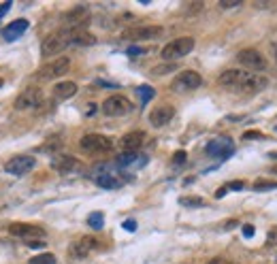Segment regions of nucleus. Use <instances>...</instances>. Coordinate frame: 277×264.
<instances>
[{"label": "nucleus", "mask_w": 277, "mask_h": 264, "mask_svg": "<svg viewBox=\"0 0 277 264\" xmlns=\"http://www.w3.org/2000/svg\"><path fill=\"white\" fill-rule=\"evenodd\" d=\"M130 111V100L122 94H113L103 103V113L109 115V117H120V115H126Z\"/></svg>", "instance_id": "nucleus-10"}, {"label": "nucleus", "mask_w": 277, "mask_h": 264, "mask_svg": "<svg viewBox=\"0 0 277 264\" xmlns=\"http://www.w3.org/2000/svg\"><path fill=\"white\" fill-rule=\"evenodd\" d=\"M145 162H148V158L145 156H139V154H122L120 158H117V164L120 166H143Z\"/></svg>", "instance_id": "nucleus-22"}, {"label": "nucleus", "mask_w": 277, "mask_h": 264, "mask_svg": "<svg viewBox=\"0 0 277 264\" xmlns=\"http://www.w3.org/2000/svg\"><path fill=\"white\" fill-rule=\"evenodd\" d=\"M192 49H194V38L182 36V38H175V41L166 43L165 47H162L160 55H162V60H166V62H175L179 58H185Z\"/></svg>", "instance_id": "nucleus-2"}, {"label": "nucleus", "mask_w": 277, "mask_h": 264, "mask_svg": "<svg viewBox=\"0 0 277 264\" xmlns=\"http://www.w3.org/2000/svg\"><path fill=\"white\" fill-rule=\"evenodd\" d=\"M205 264H237V262L228 260V258H211V260L205 262Z\"/></svg>", "instance_id": "nucleus-35"}, {"label": "nucleus", "mask_w": 277, "mask_h": 264, "mask_svg": "<svg viewBox=\"0 0 277 264\" xmlns=\"http://www.w3.org/2000/svg\"><path fill=\"white\" fill-rule=\"evenodd\" d=\"M243 234H245V237H252V234H254V226L245 224V226H243Z\"/></svg>", "instance_id": "nucleus-39"}, {"label": "nucleus", "mask_w": 277, "mask_h": 264, "mask_svg": "<svg viewBox=\"0 0 277 264\" xmlns=\"http://www.w3.org/2000/svg\"><path fill=\"white\" fill-rule=\"evenodd\" d=\"M45 243L43 241H28V247H35V249H38V247H43Z\"/></svg>", "instance_id": "nucleus-40"}, {"label": "nucleus", "mask_w": 277, "mask_h": 264, "mask_svg": "<svg viewBox=\"0 0 277 264\" xmlns=\"http://www.w3.org/2000/svg\"><path fill=\"white\" fill-rule=\"evenodd\" d=\"M275 62H277V45H275Z\"/></svg>", "instance_id": "nucleus-42"}, {"label": "nucleus", "mask_w": 277, "mask_h": 264, "mask_svg": "<svg viewBox=\"0 0 277 264\" xmlns=\"http://www.w3.org/2000/svg\"><path fill=\"white\" fill-rule=\"evenodd\" d=\"M137 94L141 96V100H143V103H149V100L156 96V89L149 88V86H139V88H137Z\"/></svg>", "instance_id": "nucleus-26"}, {"label": "nucleus", "mask_w": 277, "mask_h": 264, "mask_svg": "<svg viewBox=\"0 0 277 264\" xmlns=\"http://www.w3.org/2000/svg\"><path fill=\"white\" fill-rule=\"evenodd\" d=\"M173 117H175L173 106L171 105H162V106H156V109L149 113V123L154 128H162V126H166Z\"/></svg>", "instance_id": "nucleus-17"}, {"label": "nucleus", "mask_w": 277, "mask_h": 264, "mask_svg": "<svg viewBox=\"0 0 277 264\" xmlns=\"http://www.w3.org/2000/svg\"><path fill=\"white\" fill-rule=\"evenodd\" d=\"M69 70H71V60L66 58V55H62V58L49 62L47 66H43L35 75V79L37 81H52V79H58V77L66 75Z\"/></svg>", "instance_id": "nucleus-3"}, {"label": "nucleus", "mask_w": 277, "mask_h": 264, "mask_svg": "<svg viewBox=\"0 0 277 264\" xmlns=\"http://www.w3.org/2000/svg\"><path fill=\"white\" fill-rule=\"evenodd\" d=\"M239 4H241V0H222L220 7L222 9H233V7H239Z\"/></svg>", "instance_id": "nucleus-32"}, {"label": "nucleus", "mask_w": 277, "mask_h": 264, "mask_svg": "<svg viewBox=\"0 0 277 264\" xmlns=\"http://www.w3.org/2000/svg\"><path fill=\"white\" fill-rule=\"evenodd\" d=\"M0 86H2V79H0Z\"/></svg>", "instance_id": "nucleus-44"}, {"label": "nucleus", "mask_w": 277, "mask_h": 264, "mask_svg": "<svg viewBox=\"0 0 277 264\" xmlns=\"http://www.w3.org/2000/svg\"><path fill=\"white\" fill-rule=\"evenodd\" d=\"M179 205H185V207H203V205H205V200H203L201 196H182V198H179Z\"/></svg>", "instance_id": "nucleus-28"}, {"label": "nucleus", "mask_w": 277, "mask_h": 264, "mask_svg": "<svg viewBox=\"0 0 277 264\" xmlns=\"http://www.w3.org/2000/svg\"><path fill=\"white\" fill-rule=\"evenodd\" d=\"M96 247H98V241H96V239H92V237H81V239H77L75 243H71L69 251H71L73 258L81 260V258H88L90 251L96 249Z\"/></svg>", "instance_id": "nucleus-16"}, {"label": "nucleus", "mask_w": 277, "mask_h": 264, "mask_svg": "<svg viewBox=\"0 0 277 264\" xmlns=\"http://www.w3.org/2000/svg\"><path fill=\"white\" fill-rule=\"evenodd\" d=\"M90 24V11L86 7H75L64 15L66 30H83Z\"/></svg>", "instance_id": "nucleus-12"}, {"label": "nucleus", "mask_w": 277, "mask_h": 264, "mask_svg": "<svg viewBox=\"0 0 277 264\" xmlns=\"http://www.w3.org/2000/svg\"><path fill=\"white\" fill-rule=\"evenodd\" d=\"M201 86H203V77L194 70H182L171 83V88L175 92H194Z\"/></svg>", "instance_id": "nucleus-7"}, {"label": "nucleus", "mask_w": 277, "mask_h": 264, "mask_svg": "<svg viewBox=\"0 0 277 264\" xmlns=\"http://www.w3.org/2000/svg\"><path fill=\"white\" fill-rule=\"evenodd\" d=\"M37 166V160L35 156H28V154H21V156H15V158H11L7 164H4V171L9 173V175H26V173H30L32 168Z\"/></svg>", "instance_id": "nucleus-8"}, {"label": "nucleus", "mask_w": 277, "mask_h": 264, "mask_svg": "<svg viewBox=\"0 0 277 264\" xmlns=\"http://www.w3.org/2000/svg\"><path fill=\"white\" fill-rule=\"evenodd\" d=\"M267 245H277V228L273 230H269V234H267Z\"/></svg>", "instance_id": "nucleus-31"}, {"label": "nucleus", "mask_w": 277, "mask_h": 264, "mask_svg": "<svg viewBox=\"0 0 277 264\" xmlns=\"http://www.w3.org/2000/svg\"><path fill=\"white\" fill-rule=\"evenodd\" d=\"M9 232L19 239H45V230L41 226H37V224H26V222L11 224Z\"/></svg>", "instance_id": "nucleus-13"}, {"label": "nucleus", "mask_w": 277, "mask_h": 264, "mask_svg": "<svg viewBox=\"0 0 277 264\" xmlns=\"http://www.w3.org/2000/svg\"><path fill=\"white\" fill-rule=\"evenodd\" d=\"M243 139H247V141H252V139H262V132H258V130H247L245 134H243Z\"/></svg>", "instance_id": "nucleus-34"}, {"label": "nucleus", "mask_w": 277, "mask_h": 264, "mask_svg": "<svg viewBox=\"0 0 277 264\" xmlns=\"http://www.w3.org/2000/svg\"><path fill=\"white\" fill-rule=\"evenodd\" d=\"M271 156H273V158H277V154H271Z\"/></svg>", "instance_id": "nucleus-43"}, {"label": "nucleus", "mask_w": 277, "mask_h": 264, "mask_svg": "<svg viewBox=\"0 0 277 264\" xmlns=\"http://www.w3.org/2000/svg\"><path fill=\"white\" fill-rule=\"evenodd\" d=\"M73 35H75V30H66V28L64 30L54 32V35H49L41 43V53L43 55H55V53L64 52L66 47L73 45Z\"/></svg>", "instance_id": "nucleus-1"}, {"label": "nucleus", "mask_w": 277, "mask_h": 264, "mask_svg": "<svg viewBox=\"0 0 277 264\" xmlns=\"http://www.w3.org/2000/svg\"><path fill=\"white\" fill-rule=\"evenodd\" d=\"M143 143H145V132L134 130V132H128L126 137H122L120 147L126 151V154H137V151L143 147Z\"/></svg>", "instance_id": "nucleus-18"}, {"label": "nucleus", "mask_w": 277, "mask_h": 264, "mask_svg": "<svg viewBox=\"0 0 277 264\" xmlns=\"http://www.w3.org/2000/svg\"><path fill=\"white\" fill-rule=\"evenodd\" d=\"M43 103V94L38 88H28L13 100V106L18 111H28V109H37Z\"/></svg>", "instance_id": "nucleus-9"}, {"label": "nucleus", "mask_w": 277, "mask_h": 264, "mask_svg": "<svg viewBox=\"0 0 277 264\" xmlns=\"http://www.w3.org/2000/svg\"><path fill=\"white\" fill-rule=\"evenodd\" d=\"M96 183H98V188H105V190H117L120 188V181H117L111 173H100V175L96 177Z\"/></svg>", "instance_id": "nucleus-24"}, {"label": "nucleus", "mask_w": 277, "mask_h": 264, "mask_svg": "<svg viewBox=\"0 0 277 264\" xmlns=\"http://www.w3.org/2000/svg\"><path fill=\"white\" fill-rule=\"evenodd\" d=\"M52 168L55 173H60V175H69V173H75V171L81 168V162H79L77 158H73V156L60 154L52 160Z\"/></svg>", "instance_id": "nucleus-15"}, {"label": "nucleus", "mask_w": 277, "mask_h": 264, "mask_svg": "<svg viewBox=\"0 0 277 264\" xmlns=\"http://www.w3.org/2000/svg\"><path fill=\"white\" fill-rule=\"evenodd\" d=\"M124 228L130 230V232H134V230H137V222H134V220H126V222H124Z\"/></svg>", "instance_id": "nucleus-38"}, {"label": "nucleus", "mask_w": 277, "mask_h": 264, "mask_svg": "<svg viewBox=\"0 0 277 264\" xmlns=\"http://www.w3.org/2000/svg\"><path fill=\"white\" fill-rule=\"evenodd\" d=\"M79 147L83 151H90V154H105V151H111L113 149V141L109 137H105V134H86V137H81V141H79Z\"/></svg>", "instance_id": "nucleus-5"}, {"label": "nucleus", "mask_w": 277, "mask_h": 264, "mask_svg": "<svg viewBox=\"0 0 277 264\" xmlns=\"http://www.w3.org/2000/svg\"><path fill=\"white\" fill-rule=\"evenodd\" d=\"M237 62H239L241 66H245V69H250V72H262L267 70V60H264V55L258 52V49H241L239 53H237Z\"/></svg>", "instance_id": "nucleus-4"}, {"label": "nucleus", "mask_w": 277, "mask_h": 264, "mask_svg": "<svg viewBox=\"0 0 277 264\" xmlns=\"http://www.w3.org/2000/svg\"><path fill=\"white\" fill-rule=\"evenodd\" d=\"M73 45L90 47V45H96V36L90 35V32H86V30H75V35H73Z\"/></svg>", "instance_id": "nucleus-23"}, {"label": "nucleus", "mask_w": 277, "mask_h": 264, "mask_svg": "<svg viewBox=\"0 0 277 264\" xmlns=\"http://www.w3.org/2000/svg\"><path fill=\"white\" fill-rule=\"evenodd\" d=\"M273 173H277V168H275V171H273Z\"/></svg>", "instance_id": "nucleus-45"}, {"label": "nucleus", "mask_w": 277, "mask_h": 264, "mask_svg": "<svg viewBox=\"0 0 277 264\" xmlns=\"http://www.w3.org/2000/svg\"><path fill=\"white\" fill-rule=\"evenodd\" d=\"M139 53H143V49H139V47H130L128 49V55H139Z\"/></svg>", "instance_id": "nucleus-41"}, {"label": "nucleus", "mask_w": 277, "mask_h": 264, "mask_svg": "<svg viewBox=\"0 0 277 264\" xmlns=\"http://www.w3.org/2000/svg\"><path fill=\"white\" fill-rule=\"evenodd\" d=\"M277 181H269V179H260V181L254 183V190L256 192H269V190H275Z\"/></svg>", "instance_id": "nucleus-29"}, {"label": "nucleus", "mask_w": 277, "mask_h": 264, "mask_svg": "<svg viewBox=\"0 0 277 264\" xmlns=\"http://www.w3.org/2000/svg\"><path fill=\"white\" fill-rule=\"evenodd\" d=\"M269 86V79L264 75H256V72H250L245 70V75L241 77L239 86L235 88V92H241V94H258L262 89H267Z\"/></svg>", "instance_id": "nucleus-6"}, {"label": "nucleus", "mask_w": 277, "mask_h": 264, "mask_svg": "<svg viewBox=\"0 0 277 264\" xmlns=\"http://www.w3.org/2000/svg\"><path fill=\"white\" fill-rule=\"evenodd\" d=\"M245 75V70H241V69H230V70H224L222 75H220V86L226 88V89H235L237 86H239V81H241V77Z\"/></svg>", "instance_id": "nucleus-20"}, {"label": "nucleus", "mask_w": 277, "mask_h": 264, "mask_svg": "<svg viewBox=\"0 0 277 264\" xmlns=\"http://www.w3.org/2000/svg\"><path fill=\"white\" fill-rule=\"evenodd\" d=\"M233 149H235V143H233V139H228V137L213 139L205 147L207 156H211V158H228V156L233 154Z\"/></svg>", "instance_id": "nucleus-11"}, {"label": "nucleus", "mask_w": 277, "mask_h": 264, "mask_svg": "<svg viewBox=\"0 0 277 264\" xmlns=\"http://www.w3.org/2000/svg\"><path fill=\"white\" fill-rule=\"evenodd\" d=\"M77 94V83L75 81H60L58 86L54 88V96L58 100H66V98H73Z\"/></svg>", "instance_id": "nucleus-21"}, {"label": "nucleus", "mask_w": 277, "mask_h": 264, "mask_svg": "<svg viewBox=\"0 0 277 264\" xmlns=\"http://www.w3.org/2000/svg\"><path fill=\"white\" fill-rule=\"evenodd\" d=\"M103 222H105V215H103L100 211H96V213H92V215L88 217V226L94 228V230H100V228H103Z\"/></svg>", "instance_id": "nucleus-25"}, {"label": "nucleus", "mask_w": 277, "mask_h": 264, "mask_svg": "<svg viewBox=\"0 0 277 264\" xmlns=\"http://www.w3.org/2000/svg\"><path fill=\"white\" fill-rule=\"evenodd\" d=\"M175 69H177V66H175L173 62H168V64H160V66H156L154 72H156V75H165V72H173Z\"/></svg>", "instance_id": "nucleus-30"}, {"label": "nucleus", "mask_w": 277, "mask_h": 264, "mask_svg": "<svg viewBox=\"0 0 277 264\" xmlns=\"http://www.w3.org/2000/svg\"><path fill=\"white\" fill-rule=\"evenodd\" d=\"M11 7H13V2H11V0H7V2H2V4H0V19H2L4 15L9 13Z\"/></svg>", "instance_id": "nucleus-33"}, {"label": "nucleus", "mask_w": 277, "mask_h": 264, "mask_svg": "<svg viewBox=\"0 0 277 264\" xmlns=\"http://www.w3.org/2000/svg\"><path fill=\"white\" fill-rule=\"evenodd\" d=\"M28 26H30V24H28V19H15V21H11L9 26L2 28L4 41H18L21 35H26Z\"/></svg>", "instance_id": "nucleus-19"}, {"label": "nucleus", "mask_w": 277, "mask_h": 264, "mask_svg": "<svg viewBox=\"0 0 277 264\" xmlns=\"http://www.w3.org/2000/svg\"><path fill=\"white\" fill-rule=\"evenodd\" d=\"M160 35H165V28L162 26H141V28H130L124 32V36L130 41H151L158 38Z\"/></svg>", "instance_id": "nucleus-14"}, {"label": "nucleus", "mask_w": 277, "mask_h": 264, "mask_svg": "<svg viewBox=\"0 0 277 264\" xmlns=\"http://www.w3.org/2000/svg\"><path fill=\"white\" fill-rule=\"evenodd\" d=\"M28 264H55V256L54 254H41V256H35L28 260Z\"/></svg>", "instance_id": "nucleus-27"}, {"label": "nucleus", "mask_w": 277, "mask_h": 264, "mask_svg": "<svg viewBox=\"0 0 277 264\" xmlns=\"http://www.w3.org/2000/svg\"><path fill=\"white\" fill-rule=\"evenodd\" d=\"M185 158H188V156H185V151H177V154L173 156V162H175V164H184Z\"/></svg>", "instance_id": "nucleus-36"}, {"label": "nucleus", "mask_w": 277, "mask_h": 264, "mask_svg": "<svg viewBox=\"0 0 277 264\" xmlns=\"http://www.w3.org/2000/svg\"><path fill=\"white\" fill-rule=\"evenodd\" d=\"M243 188H245V183L243 181H233V183L226 185V190H243Z\"/></svg>", "instance_id": "nucleus-37"}]
</instances>
